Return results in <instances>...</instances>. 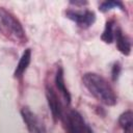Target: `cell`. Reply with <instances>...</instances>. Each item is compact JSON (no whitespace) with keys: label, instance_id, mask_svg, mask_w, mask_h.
Masks as SVG:
<instances>
[{"label":"cell","instance_id":"6da1fadb","mask_svg":"<svg viewBox=\"0 0 133 133\" xmlns=\"http://www.w3.org/2000/svg\"><path fill=\"white\" fill-rule=\"evenodd\" d=\"M83 85L101 103L107 106L116 104V96L105 78L96 73H85L82 76Z\"/></svg>","mask_w":133,"mask_h":133},{"label":"cell","instance_id":"7a4b0ae2","mask_svg":"<svg viewBox=\"0 0 133 133\" xmlns=\"http://www.w3.org/2000/svg\"><path fill=\"white\" fill-rule=\"evenodd\" d=\"M0 21L17 39L21 42L26 41V33L22 24L10 11L6 10L4 7H0Z\"/></svg>","mask_w":133,"mask_h":133},{"label":"cell","instance_id":"3957f363","mask_svg":"<svg viewBox=\"0 0 133 133\" xmlns=\"http://www.w3.org/2000/svg\"><path fill=\"white\" fill-rule=\"evenodd\" d=\"M66 133H85L86 125L83 116L77 110H70L63 117Z\"/></svg>","mask_w":133,"mask_h":133},{"label":"cell","instance_id":"277c9868","mask_svg":"<svg viewBox=\"0 0 133 133\" xmlns=\"http://www.w3.org/2000/svg\"><path fill=\"white\" fill-rule=\"evenodd\" d=\"M21 116L29 133H47L44 123L30 108L23 107L21 109Z\"/></svg>","mask_w":133,"mask_h":133},{"label":"cell","instance_id":"5b68a950","mask_svg":"<svg viewBox=\"0 0 133 133\" xmlns=\"http://www.w3.org/2000/svg\"><path fill=\"white\" fill-rule=\"evenodd\" d=\"M66 18L74 21L79 27L86 29L90 27L95 21H96V14L92 10H74V9H68L65 11Z\"/></svg>","mask_w":133,"mask_h":133},{"label":"cell","instance_id":"8992f818","mask_svg":"<svg viewBox=\"0 0 133 133\" xmlns=\"http://www.w3.org/2000/svg\"><path fill=\"white\" fill-rule=\"evenodd\" d=\"M46 97H47L48 105H49V108L51 110V113H52L54 121L60 119L62 117L61 103H60L59 98H58L57 94L55 92L54 88L50 85H47V87H46Z\"/></svg>","mask_w":133,"mask_h":133},{"label":"cell","instance_id":"52a82bcc","mask_svg":"<svg viewBox=\"0 0 133 133\" xmlns=\"http://www.w3.org/2000/svg\"><path fill=\"white\" fill-rule=\"evenodd\" d=\"M114 38H115V43H116V47L118 49V51L128 56L131 52V42L130 38L126 35H124L123 31L121 28H116V30L114 31Z\"/></svg>","mask_w":133,"mask_h":133},{"label":"cell","instance_id":"ba28073f","mask_svg":"<svg viewBox=\"0 0 133 133\" xmlns=\"http://www.w3.org/2000/svg\"><path fill=\"white\" fill-rule=\"evenodd\" d=\"M55 85L57 90L62 95L64 101L66 102V104L71 103V94L69 91V89L65 86L64 83V76H63V69L62 68H58L55 74Z\"/></svg>","mask_w":133,"mask_h":133},{"label":"cell","instance_id":"9c48e42d","mask_svg":"<svg viewBox=\"0 0 133 133\" xmlns=\"http://www.w3.org/2000/svg\"><path fill=\"white\" fill-rule=\"evenodd\" d=\"M30 61H31V49L27 48L23 52V54H22V56H21V58H20V60L16 66V70L14 72V77L15 78H21L23 76V74L25 73V71L27 70V68L29 66Z\"/></svg>","mask_w":133,"mask_h":133},{"label":"cell","instance_id":"30bf717a","mask_svg":"<svg viewBox=\"0 0 133 133\" xmlns=\"http://www.w3.org/2000/svg\"><path fill=\"white\" fill-rule=\"evenodd\" d=\"M118 124L124 133H133V113L131 110H127L118 117Z\"/></svg>","mask_w":133,"mask_h":133},{"label":"cell","instance_id":"8fae6325","mask_svg":"<svg viewBox=\"0 0 133 133\" xmlns=\"http://www.w3.org/2000/svg\"><path fill=\"white\" fill-rule=\"evenodd\" d=\"M114 21L109 20L105 24V28L103 30V33L101 35V39L106 44H111L114 39V31H113Z\"/></svg>","mask_w":133,"mask_h":133},{"label":"cell","instance_id":"7c38bea8","mask_svg":"<svg viewBox=\"0 0 133 133\" xmlns=\"http://www.w3.org/2000/svg\"><path fill=\"white\" fill-rule=\"evenodd\" d=\"M115 7H116V8H119V9L123 10V11H126L123 2H121V1H115V0H109V1H104V2H102V3L100 4V6H99V9H100L102 12H106V11L112 9V8H115Z\"/></svg>","mask_w":133,"mask_h":133},{"label":"cell","instance_id":"4fadbf2b","mask_svg":"<svg viewBox=\"0 0 133 133\" xmlns=\"http://www.w3.org/2000/svg\"><path fill=\"white\" fill-rule=\"evenodd\" d=\"M121 71H122V66L119 64V62H115L112 66V70H111V76H112V80L115 81L117 80L119 74H121Z\"/></svg>","mask_w":133,"mask_h":133},{"label":"cell","instance_id":"5bb4252c","mask_svg":"<svg viewBox=\"0 0 133 133\" xmlns=\"http://www.w3.org/2000/svg\"><path fill=\"white\" fill-rule=\"evenodd\" d=\"M70 4H72V5H75V6H83V5H86L87 4V1H71L70 2Z\"/></svg>","mask_w":133,"mask_h":133},{"label":"cell","instance_id":"9a60e30c","mask_svg":"<svg viewBox=\"0 0 133 133\" xmlns=\"http://www.w3.org/2000/svg\"><path fill=\"white\" fill-rule=\"evenodd\" d=\"M85 132H86V133H94L92 130H91L89 127H86V131H85Z\"/></svg>","mask_w":133,"mask_h":133}]
</instances>
